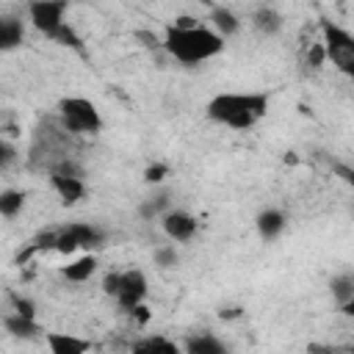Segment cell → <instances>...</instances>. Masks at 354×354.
<instances>
[{
  "label": "cell",
  "instance_id": "obj_5",
  "mask_svg": "<svg viewBox=\"0 0 354 354\" xmlns=\"http://www.w3.org/2000/svg\"><path fill=\"white\" fill-rule=\"evenodd\" d=\"M321 33H324V53H326V61H332L343 75H354V36L346 30V28H340V25H335V22H329V19H324L321 22Z\"/></svg>",
  "mask_w": 354,
  "mask_h": 354
},
{
  "label": "cell",
  "instance_id": "obj_28",
  "mask_svg": "<svg viewBox=\"0 0 354 354\" xmlns=\"http://www.w3.org/2000/svg\"><path fill=\"white\" fill-rule=\"evenodd\" d=\"M130 315H133V321H136V324H141V326L149 321V310H147V304H144V301H141V304H136V307L130 310Z\"/></svg>",
  "mask_w": 354,
  "mask_h": 354
},
{
  "label": "cell",
  "instance_id": "obj_14",
  "mask_svg": "<svg viewBox=\"0 0 354 354\" xmlns=\"http://www.w3.org/2000/svg\"><path fill=\"white\" fill-rule=\"evenodd\" d=\"M44 340H47V346H50L53 354H83V351L91 348L88 340L75 337V335H66V332H50V335H44Z\"/></svg>",
  "mask_w": 354,
  "mask_h": 354
},
{
  "label": "cell",
  "instance_id": "obj_24",
  "mask_svg": "<svg viewBox=\"0 0 354 354\" xmlns=\"http://www.w3.org/2000/svg\"><path fill=\"white\" fill-rule=\"evenodd\" d=\"M166 174H169V166H166V163H149L147 171H144V180H147L149 185H158V183L166 180Z\"/></svg>",
  "mask_w": 354,
  "mask_h": 354
},
{
  "label": "cell",
  "instance_id": "obj_19",
  "mask_svg": "<svg viewBox=\"0 0 354 354\" xmlns=\"http://www.w3.org/2000/svg\"><path fill=\"white\" fill-rule=\"evenodd\" d=\"M133 351H138V354H177L180 346L160 337V335H147V337L133 343Z\"/></svg>",
  "mask_w": 354,
  "mask_h": 354
},
{
  "label": "cell",
  "instance_id": "obj_8",
  "mask_svg": "<svg viewBox=\"0 0 354 354\" xmlns=\"http://www.w3.org/2000/svg\"><path fill=\"white\" fill-rule=\"evenodd\" d=\"M69 241L75 243V249H100L105 243V230H100L97 224H88V221H72V224H64L61 227Z\"/></svg>",
  "mask_w": 354,
  "mask_h": 354
},
{
  "label": "cell",
  "instance_id": "obj_27",
  "mask_svg": "<svg viewBox=\"0 0 354 354\" xmlns=\"http://www.w3.org/2000/svg\"><path fill=\"white\" fill-rule=\"evenodd\" d=\"M116 285H119V271L105 274V279H102V290H105L108 296H113V293H116Z\"/></svg>",
  "mask_w": 354,
  "mask_h": 354
},
{
  "label": "cell",
  "instance_id": "obj_16",
  "mask_svg": "<svg viewBox=\"0 0 354 354\" xmlns=\"http://www.w3.org/2000/svg\"><path fill=\"white\" fill-rule=\"evenodd\" d=\"M94 271H97V257H94V254H83V257L66 263V266L61 268V277H64L66 282H88Z\"/></svg>",
  "mask_w": 354,
  "mask_h": 354
},
{
  "label": "cell",
  "instance_id": "obj_13",
  "mask_svg": "<svg viewBox=\"0 0 354 354\" xmlns=\"http://www.w3.org/2000/svg\"><path fill=\"white\" fill-rule=\"evenodd\" d=\"M252 28L260 36H277L285 28V17L274 6H257L254 14H252Z\"/></svg>",
  "mask_w": 354,
  "mask_h": 354
},
{
  "label": "cell",
  "instance_id": "obj_18",
  "mask_svg": "<svg viewBox=\"0 0 354 354\" xmlns=\"http://www.w3.org/2000/svg\"><path fill=\"white\" fill-rule=\"evenodd\" d=\"M210 28L218 33V36H235L238 33V28H241V19L230 11V8H224V6H218V8H213L210 11Z\"/></svg>",
  "mask_w": 354,
  "mask_h": 354
},
{
  "label": "cell",
  "instance_id": "obj_11",
  "mask_svg": "<svg viewBox=\"0 0 354 354\" xmlns=\"http://www.w3.org/2000/svg\"><path fill=\"white\" fill-rule=\"evenodd\" d=\"M329 290H332V299L340 307V313L354 315V274L351 271H343V274L332 277Z\"/></svg>",
  "mask_w": 354,
  "mask_h": 354
},
{
  "label": "cell",
  "instance_id": "obj_29",
  "mask_svg": "<svg viewBox=\"0 0 354 354\" xmlns=\"http://www.w3.org/2000/svg\"><path fill=\"white\" fill-rule=\"evenodd\" d=\"M241 313H243L241 307H224V310H218V315H221V318H238Z\"/></svg>",
  "mask_w": 354,
  "mask_h": 354
},
{
  "label": "cell",
  "instance_id": "obj_15",
  "mask_svg": "<svg viewBox=\"0 0 354 354\" xmlns=\"http://www.w3.org/2000/svg\"><path fill=\"white\" fill-rule=\"evenodd\" d=\"M3 326H6V332H8L11 337H19V340H33V337H39V332H41V326L36 324V318H25V315H19V313L6 315V318H3Z\"/></svg>",
  "mask_w": 354,
  "mask_h": 354
},
{
  "label": "cell",
  "instance_id": "obj_7",
  "mask_svg": "<svg viewBox=\"0 0 354 354\" xmlns=\"http://www.w3.org/2000/svg\"><path fill=\"white\" fill-rule=\"evenodd\" d=\"M160 227H163V232H166L174 243H185V241H191V238L196 235L199 221H196V216H191L188 210L169 207V210L160 216Z\"/></svg>",
  "mask_w": 354,
  "mask_h": 354
},
{
  "label": "cell",
  "instance_id": "obj_4",
  "mask_svg": "<svg viewBox=\"0 0 354 354\" xmlns=\"http://www.w3.org/2000/svg\"><path fill=\"white\" fill-rule=\"evenodd\" d=\"M58 122H61V130L72 136H94L102 130V113L86 97L58 100Z\"/></svg>",
  "mask_w": 354,
  "mask_h": 354
},
{
  "label": "cell",
  "instance_id": "obj_26",
  "mask_svg": "<svg viewBox=\"0 0 354 354\" xmlns=\"http://www.w3.org/2000/svg\"><path fill=\"white\" fill-rule=\"evenodd\" d=\"M14 155H17V149H14V147L0 136V169H6V166L14 160Z\"/></svg>",
  "mask_w": 354,
  "mask_h": 354
},
{
  "label": "cell",
  "instance_id": "obj_3",
  "mask_svg": "<svg viewBox=\"0 0 354 354\" xmlns=\"http://www.w3.org/2000/svg\"><path fill=\"white\" fill-rule=\"evenodd\" d=\"M66 8H69V0H30L28 17H30V25H33L41 36H47V39H53V41L69 47V50L83 53L80 36H77L75 28L66 22Z\"/></svg>",
  "mask_w": 354,
  "mask_h": 354
},
{
  "label": "cell",
  "instance_id": "obj_2",
  "mask_svg": "<svg viewBox=\"0 0 354 354\" xmlns=\"http://www.w3.org/2000/svg\"><path fill=\"white\" fill-rule=\"evenodd\" d=\"M207 119L230 130H249L268 113V94L263 91H224L216 94L207 108Z\"/></svg>",
  "mask_w": 354,
  "mask_h": 354
},
{
  "label": "cell",
  "instance_id": "obj_23",
  "mask_svg": "<svg viewBox=\"0 0 354 354\" xmlns=\"http://www.w3.org/2000/svg\"><path fill=\"white\" fill-rule=\"evenodd\" d=\"M11 307H14V313H19V315H25V318H36V301L28 299V296L11 293Z\"/></svg>",
  "mask_w": 354,
  "mask_h": 354
},
{
  "label": "cell",
  "instance_id": "obj_17",
  "mask_svg": "<svg viewBox=\"0 0 354 354\" xmlns=\"http://www.w3.org/2000/svg\"><path fill=\"white\" fill-rule=\"evenodd\" d=\"M185 351H188V354H224L227 346H224L216 335L202 332V335H191V337L185 340Z\"/></svg>",
  "mask_w": 354,
  "mask_h": 354
},
{
  "label": "cell",
  "instance_id": "obj_10",
  "mask_svg": "<svg viewBox=\"0 0 354 354\" xmlns=\"http://www.w3.org/2000/svg\"><path fill=\"white\" fill-rule=\"evenodd\" d=\"M285 227H288V216L279 207H266L254 218V230L263 241H277L285 232Z\"/></svg>",
  "mask_w": 354,
  "mask_h": 354
},
{
  "label": "cell",
  "instance_id": "obj_1",
  "mask_svg": "<svg viewBox=\"0 0 354 354\" xmlns=\"http://www.w3.org/2000/svg\"><path fill=\"white\" fill-rule=\"evenodd\" d=\"M163 50L180 61V64H205L216 55L224 53V36H218L213 28L207 25H188V28H177V25H169L163 39H160Z\"/></svg>",
  "mask_w": 354,
  "mask_h": 354
},
{
  "label": "cell",
  "instance_id": "obj_6",
  "mask_svg": "<svg viewBox=\"0 0 354 354\" xmlns=\"http://www.w3.org/2000/svg\"><path fill=\"white\" fill-rule=\"evenodd\" d=\"M147 290H149L147 274L141 268H127V271H119V285H116L113 299L124 313H130L136 304L147 299Z\"/></svg>",
  "mask_w": 354,
  "mask_h": 354
},
{
  "label": "cell",
  "instance_id": "obj_22",
  "mask_svg": "<svg viewBox=\"0 0 354 354\" xmlns=\"http://www.w3.org/2000/svg\"><path fill=\"white\" fill-rule=\"evenodd\" d=\"M152 260H155L158 268H174L180 263V254H177L174 246H158L155 254H152Z\"/></svg>",
  "mask_w": 354,
  "mask_h": 354
},
{
  "label": "cell",
  "instance_id": "obj_12",
  "mask_svg": "<svg viewBox=\"0 0 354 354\" xmlns=\"http://www.w3.org/2000/svg\"><path fill=\"white\" fill-rule=\"evenodd\" d=\"M25 41V25L17 14H0V53H11Z\"/></svg>",
  "mask_w": 354,
  "mask_h": 354
},
{
  "label": "cell",
  "instance_id": "obj_21",
  "mask_svg": "<svg viewBox=\"0 0 354 354\" xmlns=\"http://www.w3.org/2000/svg\"><path fill=\"white\" fill-rule=\"evenodd\" d=\"M169 207H171V194H169V191H160V194H155V196L144 199V202H141V207H138V213L149 221V218H155V216H163Z\"/></svg>",
  "mask_w": 354,
  "mask_h": 354
},
{
  "label": "cell",
  "instance_id": "obj_25",
  "mask_svg": "<svg viewBox=\"0 0 354 354\" xmlns=\"http://www.w3.org/2000/svg\"><path fill=\"white\" fill-rule=\"evenodd\" d=\"M326 61V53H324V44H310V53H307V66L310 69H321Z\"/></svg>",
  "mask_w": 354,
  "mask_h": 354
},
{
  "label": "cell",
  "instance_id": "obj_9",
  "mask_svg": "<svg viewBox=\"0 0 354 354\" xmlns=\"http://www.w3.org/2000/svg\"><path fill=\"white\" fill-rule=\"evenodd\" d=\"M50 185L53 191L61 196V202L66 207L77 205L83 196H86V183L83 177H72V174H64V171H50Z\"/></svg>",
  "mask_w": 354,
  "mask_h": 354
},
{
  "label": "cell",
  "instance_id": "obj_20",
  "mask_svg": "<svg viewBox=\"0 0 354 354\" xmlns=\"http://www.w3.org/2000/svg\"><path fill=\"white\" fill-rule=\"evenodd\" d=\"M25 199H28V194L19 191V188L0 191V216L3 218H17L22 213V207H25Z\"/></svg>",
  "mask_w": 354,
  "mask_h": 354
}]
</instances>
